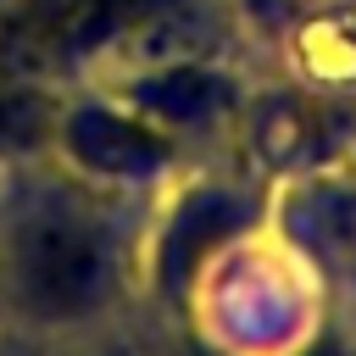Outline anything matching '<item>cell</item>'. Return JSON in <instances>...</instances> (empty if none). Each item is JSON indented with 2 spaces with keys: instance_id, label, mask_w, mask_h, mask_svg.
I'll use <instances>...</instances> for the list:
<instances>
[{
  "instance_id": "1",
  "label": "cell",
  "mask_w": 356,
  "mask_h": 356,
  "mask_svg": "<svg viewBox=\"0 0 356 356\" xmlns=\"http://www.w3.org/2000/svg\"><path fill=\"white\" fill-rule=\"evenodd\" d=\"M11 284L17 300L39 317H78L111 289V245L89 217L39 206L11 234Z\"/></svg>"
},
{
  "instance_id": "2",
  "label": "cell",
  "mask_w": 356,
  "mask_h": 356,
  "mask_svg": "<svg viewBox=\"0 0 356 356\" xmlns=\"http://www.w3.org/2000/svg\"><path fill=\"white\" fill-rule=\"evenodd\" d=\"M139 0H22L0 28V56L44 67L106 39Z\"/></svg>"
},
{
  "instance_id": "3",
  "label": "cell",
  "mask_w": 356,
  "mask_h": 356,
  "mask_svg": "<svg viewBox=\"0 0 356 356\" xmlns=\"http://www.w3.org/2000/svg\"><path fill=\"white\" fill-rule=\"evenodd\" d=\"M67 139L89 167H106V172H145L161 161V139L111 111H78L67 122Z\"/></svg>"
},
{
  "instance_id": "4",
  "label": "cell",
  "mask_w": 356,
  "mask_h": 356,
  "mask_svg": "<svg viewBox=\"0 0 356 356\" xmlns=\"http://www.w3.org/2000/svg\"><path fill=\"white\" fill-rule=\"evenodd\" d=\"M211 95H222V89H217L206 72H172V78H161V83L145 89V100H150V106H167L172 117H195Z\"/></svg>"
},
{
  "instance_id": "5",
  "label": "cell",
  "mask_w": 356,
  "mask_h": 356,
  "mask_svg": "<svg viewBox=\"0 0 356 356\" xmlns=\"http://www.w3.org/2000/svg\"><path fill=\"white\" fill-rule=\"evenodd\" d=\"M39 134H44V106L0 89V145H33Z\"/></svg>"
},
{
  "instance_id": "6",
  "label": "cell",
  "mask_w": 356,
  "mask_h": 356,
  "mask_svg": "<svg viewBox=\"0 0 356 356\" xmlns=\"http://www.w3.org/2000/svg\"><path fill=\"white\" fill-rule=\"evenodd\" d=\"M312 356H339V350H328V345H323V350H312Z\"/></svg>"
}]
</instances>
